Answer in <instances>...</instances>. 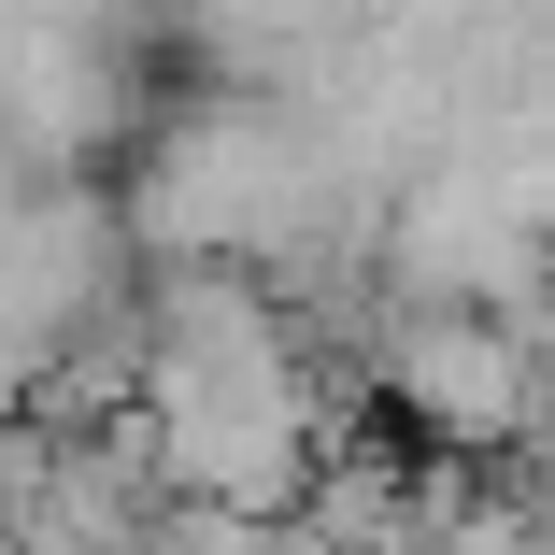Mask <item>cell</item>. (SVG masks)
Segmentation results:
<instances>
[{"instance_id": "1", "label": "cell", "mask_w": 555, "mask_h": 555, "mask_svg": "<svg viewBox=\"0 0 555 555\" xmlns=\"http://www.w3.org/2000/svg\"><path fill=\"white\" fill-rule=\"evenodd\" d=\"M86 327H129V243L86 185H15L0 199V371L43 385Z\"/></svg>"}, {"instance_id": "2", "label": "cell", "mask_w": 555, "mask_h": 555, "mask_svg": "<svg viewBox=\"0 0 555 555\" xmlns=\"http://www.w3.org/2000/svg\"><path fill=\"white\" fill-rule=\"evenodd\" d=\"M399 399H413L441 441H513L555 385H541V357H513V343H499L470 299H441L427 327H399Z\"/></svg>"}]
</instances>
